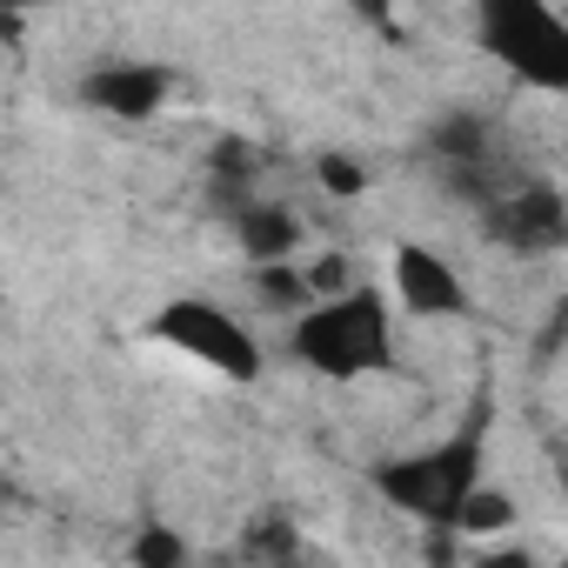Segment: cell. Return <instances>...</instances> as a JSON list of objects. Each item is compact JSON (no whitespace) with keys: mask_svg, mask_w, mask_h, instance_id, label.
<instances>
[{"mask_svg":"<svg viewBox=\"0 0 568 568\" xmlns=\"http://www.w3.org/2000/svg\"><path fill=\"white\" fill-rule=\"evenodd\" d=\"M288 355L322 375V382H368L395 368V302L368 281H348L335 295H315L308 308H295L288 328Z\"/></svg>","mask_w":568,"mask_h":568,"instance_id":"cell-1","label":"cell"},{"mask_svg":"<svg viewBox=\"0 0 568 568\" xmlns=\"http://www.w3.org/2000/svg\"><path fill=\"white\" fill-rule=\"evenodd\" d=\"M481 442H488V402H475L468 428H455L448 442L422 448V455H395L368 468V488L395 508L415 515L422 528H448V508L481 481Z\"/></svg>","mask_w":568,"mask_h":568,"instance_id":"cell-2","label":"cell"},{"mask_svg":"<svg viewBox=\"0 0 568 568\" xmlns=\"http://www.w3.org/2000/svg\"><path fill=\"white\" fill-rule=\"evenodd\" d=\"M475 41L521 88H568V21L555 14V0H475Z\"/></svg>","mask_w":568,"mask_h":568,"instance_id":"cell-3","label":"cell"},{"mask_svg":"<svg viewBox=\"0 0 568 568\" xmlns=\"http://www.w3.org/2000/svg\"><path fill=\"white\" fill-rule=\"evenodd\" d=\"M148 335H154L161 348H174V355L214 368L221 382H261V342H254V328H247L241 315H227L221 302H207V295H174V302L148 322Z\"/></svg>","mask_w":568,"mask_h":568,"instance_id":"cell-4","label":"cell"},{"mask_svg":"<svg viewBox=\"0 0 568 568\" xmlns=\"http://www.w3.org/2000/svg\"><path fill=\"white\" fill-rule=\"evenodd\" d=\"M475 221H481V234H488L501 254H515V261H548V254H561V241H568V201H561V187H555L548 174H521V181L501 187L488 207H475Z\"/></svg>","mask_w":568,"mask_h":568,"instance_id":"cell-5","label":"cell"},{"mask_svg":"<svg viewBox=\"0 0 568 568\" xmlns=\"http://www.w3.org/2000/svg\"><path fill=\"white\" fill-rule=\"evenodd\" d=\"M388 281H395L388 302L408 322H455V315H468V281H462V267L442 247H428V241H402L395 261H388Z\"/></svg>","mask_w":568,"mask_h":568,"instance_id":"cell-6","label":"cell"},{"mask_svg":"<svg viewBox=\"0 0 568 568\" xmlns=\"http://www.w3.org/2000/svg\"><path fill=\"white\" fill-rule=\"evenodd\" d=\"M181 74L168 61H101L81 74V108L108 114V121H154L174 101Z\"/></svg>","mask_w":568,"mask_h":568,"instance_id":"cell-7","label":"cell"},{"mask_svg":"<svg viewBox=\"0 0 568 568\" xmlns=\"http://www.w3.org/2000/svg\"><path fill=\"white\" fill-rule=\"evenodd\" d=\"M227 227H234V241H241L247 267H254V261H295V254H302V214H295L288 201L247 194V201L227 214Z\"/></svg>","mask_w":568,"mask_h":568,"instance_id":"cell-8","label":"cell"},{"mask_svg":"<svg viewBox=\"0 0 568 568\" xmlns=\"http://www.w3.org/2000/svg\"><path fill=\"white\" fill-rule=\"evenodd\" d=\"M508 134H501V121L495 114H481V108H448L435 128H428V154L442 161V168H455V161H475V154H488V148H501Z\"/></svg>","mask_w":568,"mask_h":568,"instance_id":"cell-9","label":"cell"},{"mask_svg":"<svg viewBox=\"0 0 568 568\" xmlns=\"http://www.w3.org/2000/svg\"><path fill=\"white\" fill-rule=\"evenodd\" d=\"M234 555H241V561H302L308 541H302V528L288 521V508H261V515L241 521Z\"/></svg>","mask_w":568,"mask_h":568,"instance_id":"cell-10","label":"cell"},{"mask_svg":"<svg viewBox=\"0 0 568 568\" xmlns=\"http://www.w3.org/2000/svg\"><path fill=\"white\" fill-rule=\"evenodd\" d=\"M247 281H254L261 308H274V315H295V308H308V302H315L308 274H302V254H295V261H254V267H247Z\"/></svg>","mask_w":568,"mask_h":568,"instance_id":"cell-11","label":"cell"},{"mask_svg":"<svg viewBox=\"0 0 568 568\" xmlns=\"http://www.w3.org/2000/svg\"><path fill=\"white\" fill-rule=\"evenodd\" d=\"M515 495H501V488H488V481H475L455 508H448V528L468 541V535H495V528H515Z\"/></svg>","mask_w":568,"mask_h":568,"instance_id":"cell-12","label":"cell"},{"mask_svg":"<svg viewBox=\"0 0 568 568\" xmlns=\"http://www.w3.org/2000/svg\"><path fill=\"white\" fill-rule=\"evenodd\" d=\"M315 181H322L335 201H362V194H368V168H362L355 154H322V161H315Z\"/></svg>","mask_w":568,"mask_h":568,"instance_id":"cell-13","label":"cell"},{"mask_svg":"<svg viewBox=\"0 0 568 568\" xmlns=\"http://www.w3.org/2000/svg\"><path fill=\"white\" fill-rule=\"evenodd\" d=\"M128 555H134L141 568H181V561H187V541H181L174 528H141Z\"/></svg>","mask_w":568,"mask_h":568,"instance_id":"cell-14","label":"cell"},{"mask_svg":"<svg viewBox=\"0 0 568 568\" xmlns=\"http://www.w3.org/2000/svg\"><path fill=\"white\" fill-rule=\"evenodd\" d=\"M302 274H308V288H315V295H335V288H348V281H355L348 254H322V261H308Z\"/></svg>","mask_w":568,"mask_h":568,"instance_id":"cell-15","label":"cell"},{"mask_svg":"<svg viewBox=\"0 0 568 568\" xmlns=\"http://www.w3.org/2000/svg\"><path fill=\"white\" fill-rule=\"evenodd\" d=\"M348 14L368 21L375 34H388V28H395V0H348Z\"/></svg>","mask_w":568,"mask_h":568,"instance_id":"cell-16","label":"cell"},{"mask_svg":"<svg viewBox=\"0 0 568 568\" xmlns=\"http://www.w3.org/2000/svg\"><path fill=\"white\" fill-rule=\"evenodd\" d=\"M34 8H54V0H0V28H14V21L34 14Z\"/></svg>","mask_w":568,"mask_h":568,"instance_id":"cell-17","label":"cell"}]
</instances>
